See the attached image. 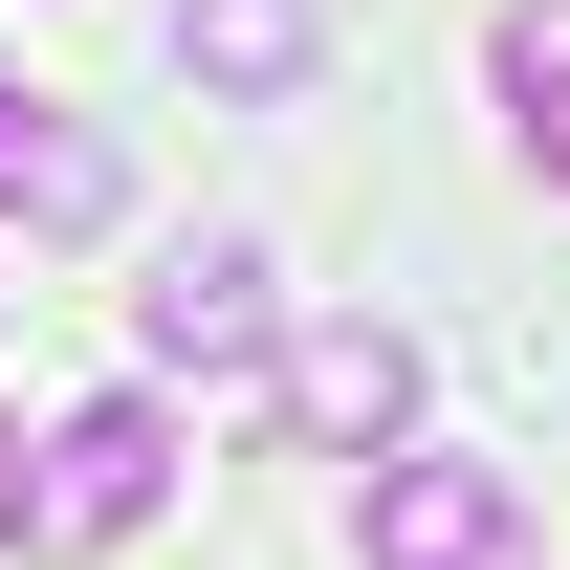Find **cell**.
Here are the masks:
<instances>
[{"instance_id": "6da1fadb", "label": "cell", "mask_w": 570, "mask_h": 570, "mask_svg": "<svg viewBox=\"0 0 570 570\" xmlns=\"http://www.w3.org/2000/svg\"><path fill=\"white\" fill-rule=\"evenodd\" d=\"M154 504H176V417L154 395H88V417L22 439V549H132Z\"/></svg>"}, {"instance_id": "7a4b0ae2", "label": "cell", "mask_w": 570, "mask_h": 570, "mask_svg": "<svg viewBox=\"0 0 570 570\" xmlns=\"http://www.w3.org/2000/svg\"><path fill=\"white\" fill-rule=\"evenodd\" d=\"M352 549L373 570H527V483L461 461V439H395V461L352 483Z\"/></svg>"}, {"instance_id": "3957f363", "label": "cell", "mask_w": 570, "mask_h": 570, "mask_svg": "<svg viewBox=\"0 0 570 570\" xmlns=\"http://www.w3.org/2000/svg\"><path fill=\"white\" fill-rule=\"evenodd\" d=\"M132 352H154V373H264V352H285V264L242 242V219L176 242V264L132 285Z\"/></svg>"}, {"instance_id": "277c9868", "label": "cell", "mask_w": 570, "mask_h": 570, "mask_svg": "<svg viewBox=\"0 0 570 570\" xmlns=\"http://www.w3.org/2000/svg\"><path fill=\"white\" fill-rule=\"evenodd\" d=\"M264 395H285L307 461H395V439H417V330H285Z\"/></svg>"}, {"instance_id": "5b68a950", "label": "cell", "mask_w": 570, "mask_h": 570, "mask_svg": "<svg viewBox=\"0 0 570 570\" xmlns=\"http://www.w3.org/2000/svg\"><path fill=\"white\" fill-rule=\"evenodd\" d=\"M0 219L22 242H88V219H132V154L88 110H45V88H0Z\"/></svg>"}, {"instance_id": "8992f818", "label": "cell", "mask_w": 570, "mask_h": 570, "mask_svg": "<svg viewBox=\"0 0 570 570\" xmlns=\"http://www.w3.org/2000/svg\"><path fill=\"white\" fill-rule=\"evenodd\" d=\"M154 45H176V88H219V110H285V88L330 67V22H307V0H176Z\"/></svg>"}, {"instance_id": "52a82bcc", "label": "cell", "mask_w": 570, "mask_h": 570, "mask_svg": "<svg viewBox=\"0 0 570 570\" xmlns=\"http://www.w3.org/2000/svg\"><path fill=\"white\" fill-rule=\"evenodd\" d=\"M504 110H527V176L570 198V0H504Z\"/></svg>"}]
</instances>
